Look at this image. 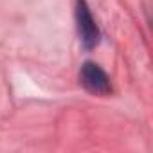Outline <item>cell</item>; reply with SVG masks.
I'll return each instance as SVG.
<instances>
[{
  "label": "cell",
  "instance_id": "cell-1",
  "mask_svg": "<svg viewBox=\"0 0 153 153\" xmlns=\"http://www.w3.org/2000/svg\"><path fill=\"white\" fill-rule=\"evenodd\" d=\"M79 81L81 85L90 92V94H96V96H106L112 92V85H110V79L108 76L105 74V70L92 63V61H87L83 67H81V72H79Z\"/></svg>",
  "mask_w": 153,
  "mask_h": 153
},
{
  "label": "cell",
  "instance_id": "cell-2",
  "mask_svg": "<svg viewBox=\"0 0 153 153\" xmlns=\"http://www.w3.org/2000/svg\"><path fill=\"white\" fill-rule=\"evenodd\" d=\"M76 22H78V33L79 40L85 49H94L99 43V29L90 15V9L85 0H78L76 7Z\"/></svg>",
  "mask_w": 153,
  "mask_h": 153
}]
</instances>
